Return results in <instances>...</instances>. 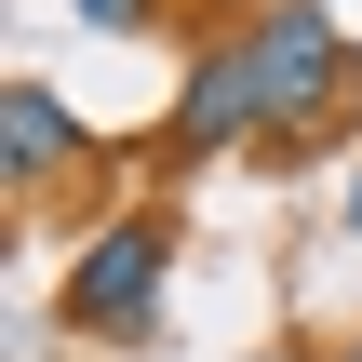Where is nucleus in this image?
<instances>
[{
  "mask_svg": "<svg viewBox=\"0 0 362 362\" xmlns=\"http://www.w3.org/2000/svg\"><path fill=\"white\" fill-rule=\"evenodd\" d=\"M67 13H81L94 40H134V27H161V0H67Z\"/></svg>",
  "mask_w": 362,
  "mask_h": 362,
  "instance_id": "nucleus-5",
  "label": "nucleus"
},
{
  "mask_svg": "<svg viewBox=\"0 0 362 362\" xmlns=\"http://www.w3.org/2000/svg\"><path fill=\"white\" fill-rule=\"evenodd\" d=\"M0 161H13V188H54V175L81 161V121H67L54 81H13V94H0Z\"/></svg>",
  "mask_w": 362,
  "mask_h": 362,
  "instance_id": "nucleus-4",
  "label": "nucleus"
},
{
  "mask_svg": "<svg viewBox=\"0 0 362 362\" xmlns=\"http://www.w3.org/2000/svg\"><path fill=\"white\" fill-rule=\"evenodd\" d=\"M255 94H269V148H296L322 107H336V81H349V27H336V0H269L255 27Z\"/></svg>",
  "mask_w": 362,
  "mask_h": 362,
  "instance_id": "nucleus-2",
  "label": "nucleus"
},
{
  "mask_svg": "<svg viewBox=\"0 0 362 362\" xmlns=\"http://www.w3.org/2000/svg\"><path fill=\"white\" fill-rule=\"evenodd\" d=\"M161 282H175V228H161V215H107V228L67 255V322L107 336V349H134V336L161 322Z\"/></svg>",
  "mask_w": 362,
  "mask_h": 362,
  "instance_id": "nucleus-1",
  "label": "nucleus"
},
{
  "mask_svg": "<svg viewBox=\"0 0 362 362\" xmlns=\"http://www.w3.org/2000/svg\"><path fill=\"white\" fill-rule=\"evenodd\" d=\"M349 242H362V175H349Z\"/></svg>",
  "mask_w": 362,
  "mask_h": 362,
  "instance_id": "nucleus-6",
  "label": "nucleus"
},
{
  "mask_svg": "<svg viewBox=\"0 0 362 362\" xmlns=\"http://www.w3.org/2000/svg\"><path fill=\"white\" fill-rule=\"evenodd\" d=\"M242 134H269V94H255V40H215V54L188 67V94H175V134H161V161H228Z\"/></svg>",
  "mask_w": 362,
  "mask_h": 362,
  "instance_id": "nucleus-3",
  "label": "nucleus"
}]
</instances>
